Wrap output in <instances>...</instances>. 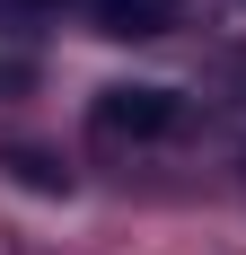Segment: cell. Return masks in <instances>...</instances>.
Segmentation results:
<instances>
[{
    "label": "cell",
    "mask_w": 246,
    "mask_h": 255,
    "mask_svg": "<svg viewBox=\"0 0 246 255\" xmlns=\"http://www.w3.org/2000/svg\"><path fill=\"white\" fill-rule=\"evenodd\" d=\"M88 124H97V141H176L185 132V97L149 88V79H115V88H97Z\"/></svg>",
    "instance_id": "cell-1"
},
{
    "label": "cell",
    "mask_w": 246,
    "mask_h": 255,
    "mask_svg": "<svg viewBox=\"0 0 246 255\" xmlns=\"http://www.w3.org/2000/svg\"><path fill=\"white\" fill-rule=\"evenodd\" d=\"M176 9H185V0H88V18H97L106 35H167Z\"/></svg>",
    "instance_id": "cell-2"
},
{
    "label": "cell",
    "mask_w": 246,
    "mask_h": 255,
    "mask_svg": "<svg viewBox=\"0 0 246 255\" xmlns=\"http://www.w3.org/2000/svg\"><path fill=\"white\" fill-rule=\"evenodd\" d=\"M9 176L35 185V194H71V167H53L44 150H9Z\"/></svg>",
    "instance_id": "cell-3"
},
{
    "label": "cell",
    "mask_w": 246,
    "mask_h": 255,
    "mask_svg": "<svg viewBox=\"0 0 246 255\" xmlns=\"http://www.w3.org/2000/svg\"><path fill=\"white\" fill-rule=\"evenodd\" d=\"M238 167H246V150H238Z\"/></svg>",
    "instance_id": "cell-4"
}]
</instances>
